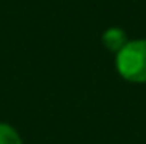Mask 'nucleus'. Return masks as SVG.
<instances>
[{"label": "nucleus", "mask_w": 146, "mask_h": 144, "mask_svg": "<svg viewBox=\"0 0 146 144\" xmlns=\"http://www.w3.org/2000/svg\"><path fill=\"white\" fill-rule=\"evenodd\" d=\"M117 70L128 81L146 83V39L126 43L117 54Z\"/></svg>", "instance_id": "f257e3e1"}, {"label": "nucleus", "mask_w": 146, "mask_h": 144, "mask_svg": "<svg viewBox=\"0 0 146 144\" xmlns=\"http://www.w3.org/2000/svg\"><path fill=\"white\" fill-rule=\"evenodd\" d=\"M102 41H104L107 50L115 52V54H118L126 46V43H128L124 30H120V28H107L102 35Z\"/></svg>", "instance_id": "f03ea898"}, {"label": "nucleus", "mask_w": 146, "mask_h": 144, "mask_svg": "<svg viewBox=\"0 0 146 144\" xmlns=\"http://www.w3.org/2000/svg\"><path fill=\"white\" fill-rule=\"evenodd\" d=\"M0 144H22V139L13 126L0 122Z\"/></svg>", "instance_id": "7ed1b4c3"}]
</instances>
